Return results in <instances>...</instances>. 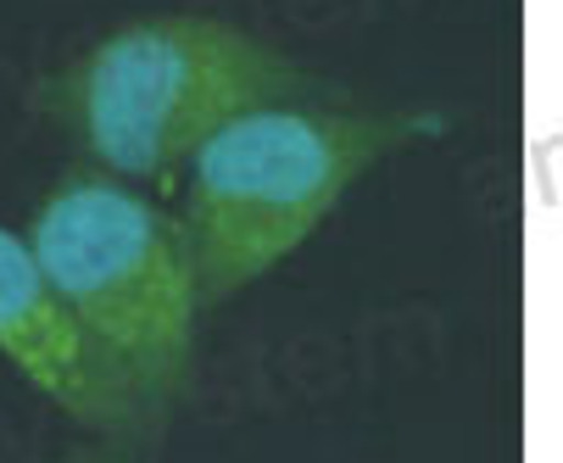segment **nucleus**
<instances>
[{
  "label": "nucleus",
  "instance_id": "obj_2",
  "mask_svg": "<svg viewBox=\"0 0 563 463\" xmlns=\"http://www.w3.org/2000/svg\"><path fill=\"white\" fill-rule=\"evenodd\" d=\"M446 129V112H357L324 101H274L212 129L185 174L174 229L185 241L201 313L301 252L346 190L390 151Z\"/></svg>",
  "mask_w": 563,
  "mask_h": 463
},
{
  "label": "nucleus",
  "instance_id": "obj_4",
  "mask_svg": "<svg viewBox=\"0 0 563 463\" xmlns=\"http://www.w3.org/2000/svg\"><path fill=\"white\" fill-rule=\"evenodd\" d=\"M0 363H12L51 408H62L107 447L140 452L163 436V425L134 397L123 368L51 290L23 235L7 223H0Z\"/></svg>",
  "mask_w": 563,
  "mask_h": 463
},
{
  "label": "nucleus",
  "instance_id": "obj_5",
  "mask_svg": "<svg viewBox=\"0 0 563 463\" xmlns=\"http://www.w3.org/2000/svg\"><path fill=\"white\" fill-rule=\"evenodd\" d=\"M56 463H134V452L96 441V447H78V452H67V458H56Z\"/></svg>",
  "mask_w": 563,
  "mask_h": 463
},
{
  "label": "nucleus",
  "instance_id": "obj_3",
  "mask_svg": "<svg viewBox=\"0 0 563 463\" xmlns=\"http://www.w3.org/2000/svg\"><path fill=\"white\" fill-rule=\"evenodd\" d=\"M23 246L168 430L196 385L201 330V296L174 212L140 185L78 163L29 212Z\"/></svg>",
  "mask_w": 563,
  "mask_h": 463
},
{
  "label": "nucleus",
  "instance_id": "obj_1",
  "mask_svg": "<svg viewBox=\"0 0 563 463\" xmlns=\"http://www.w3.org/2000/svg\"><path fill=\"white\" fill-rule=\"evenodd\" d=\"M324 90L330 85L318 73L240 23L156 12L45 73L34 107L85 168L123 185H163L229 118L274 101H318Z\"/></svg>",
  "mask_w": 563,
  "mask_h": 463
}]
</instances>
